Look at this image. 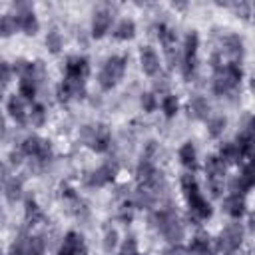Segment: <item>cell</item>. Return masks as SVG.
<instances>
[{
    "label": "cell",
    "instance_id": "1",
    "mask_svg": "<svg viewBox=\"0 0 255 255\" xmlns=\"http://www.w3.org/2000/svg\"><path fill=\"white\" fill-rule=\"evenodd\" d=\"M181 189H183V195H185V201H187V207H189V213L195 221H205L211 217L213 209L209 205V201L203 197V193L199 191V185H197V179L195 175L191 173H183L181 179Z\"/></svg>",
    "mask_w": 255,
    "mask_h": 255
},
{
    "label": "cell",
    "instance_id": "2",
    "mask_svg": "<svg viewBox=\"0 0 255 255\" xmlns=\"http://www.w3.org/2000/svg\"><path fill=\"white\" fill-rule=\"evenodd\" d=\"M149 223H151L171 245L179 243V241L183 239V235H185V227H183V223L179 221L177 211H175L171 205L153 211V213L149 215Z\"/></svg>",
    "mask_w": 255,
    "mask_h": 255
},
{
    "label": "cell",
    "instance_id": "3",
    "mask_svg": "<svg viewBox=\"0 0 255 255\" xmlns=\"http://www.w3.org/2000/svg\"><path fill=\"white\" fill-rule=\"evenodd\" d=\"M243 80V68L239 66V62H229L221 68L215 70L213 82H211V90L215 96H229L233 94Z\"/></svg>",
    "mask_w": 255,
    "mask_h": 255
},
{
    "label": "cell",
    "instance_id": "4",
    "mask_svg": "<svg viewBox=\"0 0 255 255\" xmlns=\"http://www.w3.org/2000/svg\"><path fill=\"white\" fill-rule=\"evenodd\" d=\"M126 68H128V56L124 54H112L106 58L100 74H98V84L102 90H112L118 86V82L124 78L126 74Z\"/></svg>",
    "mask_w": 255,
    "mask_h": 255
},
{
    "label": "cell",
    "instance_id": "5",
    "mask_svg": "<svg viewBox=\"0 0 255 255\" xmlns=\"http://www.w3.org/2000/svg\"><path fill=\"white\" fill-rule=\"evenodd\" d=\"M20 151L26 155V157H34L36 161L40 163H48L52 157H54V149H52V143L40 135H26L20 143Z\"/></svg>",
    "mask_w": 255,
    "mask_h": 255
},
{
    "label": "cell",
    "instance_id": "6",
    "mask_svg": "<svg viewBox=\"0 0 255 255\" xmlns=\"http://www.w3.org/2000/svg\"><path fill=\"white\" fill-rule=\"evenodd\" d=\"M12 18L16 20V26L20 32H24L26 36H36L40 30V22L38 16L34 12V8L26 2H18L12 6Z\"/></svg>",
    "mask_w": 255,
    "mask_h": 255
},
{
    "label": "cell",
    "instance_id": "7",
    "mask_svg": "<svg viewBox=\"0 0 255 255\" xmlns=\"http://www.w3.org/2000/svg\"><path fill=\"white\" fill-rule=\"evenodd\" d=\"M243 225L241 223H231L227 225L221 233H219V239H217V255H233L241 243H243Z\"/></svg>",
    "mask_w": 255,
    "mask_h": 255
},
{
    "label": "cell",
    "instance_id": "8",
    "mask_svg": "<svg viewBox=\"0 0 255 255\" xmlns=\"http://www.w3.org/2000/svg\"><path fill=\"white\" fill-rule=\"evenodd\" d=\"M225 163L217 155H209L205 161V173H207V183L211 189V195L219 197L223 191V179H225Z\"/></svg>",
    "mask_w": 255,
    "mask_h": 255
},
{
    "label": "cell",
    "instance_id": "9",
    "mask_svg": "<svg viewBox=\"0 0 255 255\" xmlns=\"http://www.w3.org/2000/svg\"><path fill=\"white\" fill-rule=\"evenodd\" d=\"M118 175V163L114 161H106L100 167L92 169L88 175H84V183L88 187H104L108 183H112Z\"/></svg>",
    "mask_w": 255,
    "mask_h": 255
},
{
    "label": "cell",
    "instance_id": "10",
    "mask_svg": "<svg viewBox=\"0 0 255 255\" xmlns=\"http://www.w3.org/2000/svg\"><path fill=\"white\" fill-rule=\"evenodd\" d=\"M88 96V90H86V82H80V80H70V78H64L58 88H56V98L58 102L66 104L70 100H84Z\"/></svg>",
    "mask_w": 255,
    "mask_h": 255
},
{
    "label": "cell",
    "instance_id": "11",
    "mask_svg": "<svg viewBox=\"0 0 255 255\" xmlns=\"http://www.w3.org/2000/svg\"><path fill=\"white\" fill-rule=\"evenodd\" d=\"M88 76H90V60H88L86 56L74 54V56H68V58H66V64H64V78L86 82Z\"/></svg>",
    "mask_w": 255,
    "mask_h": 255
},
{
    "label": "cell",
    "instance_id": "12",
    "mask_svg": "<svg viewBox=\"0 0 255 255\" xmlns=\"http://www.w3.org/2000/svg\"><path fill=\"white\" fill-rule=\"evenodd\" d=\"M58 255H88V245L84 235L78 231H68L58 249Z\"/></svg>",
    "mask_w": 255,
    "mask_h": 255
},
{
    "label": "cell",
    "instance_id": "13",
    "mask_svg": "<svg viewBox=\"0 0 255 255\" xmlns=\"http://www.w3.org/2000/svg\"><path fill=\"white\" fill-rule=\"evenodd\" d=\"M112 10L108 6H102V8H96L94 14H92V36L94 38H104L108 34V30L112 28Z\"/></svg>",
    "mask_w": 255,
    "mask_h": 255
},
{
    "label": "cell",
    "instance_id": "14",
    "mask_svg": "<svg viewBox=\"0 0 255 255\" xmlns=\"http://www.w3.org/2000/svg\"><path fill=\"white\" fill-rule=\"evenodd\" d=\"M139 66H141L145 76H157L159 74L161 64H159V56H157L155 48H151V46L139 48Z\"/></svg>",
    "mask_w": 255,
    "mask_h": 255
},
{
    "label": "cell",
    "instance_id": "15",
    "mask_svg": "<svg viewBox=\"0 0 255 255\" xmlns=\"http://www.w3.org/2000/svg\"><path fill=\"white\" fill-rule=\"evenodd\" d=\"M112 145V133H110V128L106 124H98L94 126V135L88 143V147H92L96 153H104L108 151Z\"/></svg>",
    "mask_w": 255,
    "mask_h": 255
},
{
    "label": "cell",
    "instance_id": "16",
    "mask_svg": "<svg viewBox=\"0 0 255 255\" xmlns=\"http://www.w3.org/2000/svg\"><path fill=\"white\" fill-rule=\"evenodd\" d=\"M221 50L233 58V62L241 60L243 54H245V42L239 34H225L221 38Z\"/></svg>",
    "mask_w": 255,
    "mask_h": 255
},
{
    "label": "cell",
    "instance_id": "17",
    "mask_svg": "<svg viewBox=\"0 0 255 255\" xmlns=\"http://www.w3.org/2000/svg\"><path fill=\"white\" fill-rule=\"evenodd\" d=\"M6 112L8 116L16 122V124H26L28 122V110H26V100H22L20 96H10L6 102Z\"/></svg>",
    "mask_w": 255,
    "mask_h": 255
},
{
    "label": "cell",
    "instance_id": "18",
    "mask_svg": "<svg viewBox=\"0 0 255 255\" xmlns=\"http://www.w3.org/2000/svg\"><path fill=\"white\" fill-rule=\"evenodd\" d=\"M209 112H211V106H209L207 98H203V96H193L189 100V104H187V114L193 120L207 122L209 120Z\"/></svg>",
    "mask_w": 255,
    "mask_h": 255
},
{
    "label": "cell",
    "instance_id": "19",
    "mask_svg": "<svg viewBox=\"0 0 255 255\" xmlns=\"http://www.w3.org/2000/svg\"><path fill=\"white\" fill-rule=\"evenodd\" d=\"M223 211L233 217V219H241L247 211V203H245V197L243 195H237V193H229L225 199H223Z\"/></svg>",
    "mask_w": 255,
    "mask_h": 255
},
{
    "label": "cell",
    "instance_id": "20",
    "mask_svg": "<svg viewBox=\"0 0 255 255\" xmlns=\"http://www.w3.org/2000/svg\"><path fill=\"white\" fill-rule=\"evenodd\" d=\"M251 187H253L251 167H249V165H243L241 173H239V175H235V177L231 179L229 189H231V193H237V195H243V197H245V193H247Z\"/></svg>",
    "mask_w": 255,
    "mask_h": 255
},
{
    "label": "cell",
    "instance_id": "21",
    "mask_svg": "<svg viewBox=\"0 0 255 255\" xmlns=\"http://www.w3.org/2000/svg\"><path fill=\"white\" fill-rule=\"evenodd\" d=\"M177 157H179V161H181L183 167H187V169L193 171L197 167V149H195L193 141H183L181 147L177 149Z\"/></svg>",
    "mask_w": 255,
    "mask_h": 255
},
{
    "label": "cell",
    "instance_id": "22",
    "mask_svg": "<svg viewBox=\"0 0 255 255\" xmlns=\"http://www.w3.org/2000/svg\"><path fill=\"white\" fill-rule=\"evenodd\" d=\"M187 253L189 255H217V251L211 247L207 235H195V237H191L189 247H187Z\"/></svg>",
    "mask_w": 255,
    "mask_h": 255
},
{
    "label": "cell",
    "instance_id": "23",
    "mask_svg": "<svg viewBox=\"0 0 255 255\" xmlns=\"http://www.w3.org/2000/svg\"><path fill=\"white\" fill-rule=\"evenodd\" d=\"M217 157L227 165V163H239L243 159V153H241V149L237 147L235 141H225V143L219 145V155Z\"/></svg>",
    "mask_w": 255,
    "mask_h": 255
},
{
    "label": "cell",
    "instance_id": "24",
    "mask_svg": "<svg viewBox=\"0 0 255 255\" xmlns=\"http://www.w3.org/2000/svg\"><path fill=\"white\" fill-rule=\"evenodd\" d=\"M135 22L131 20V18H122L116 26H114V38L116 40H122V42H128V40H131L133 36H135Z\"/></svg>",
    "mask_w": 255,
    "mask_h": 255
},
{
    "label": "cell",
    "instance_id": "25",
    "mask_svg": "<svg viewBox=\"0 0 255 255\" xmlns=\"http://www.w3.org/2000/svg\"><path fill=\"white\" fill-rule=\"evenodd\" d=\"M155 201H157V197L149 191V189H145V187H137L135 191H133V195H131V205L133 207H139V209H151L153 205H155Z\"/></svg>",
    "mask_w": 255,
    "mask_h": 255
},
{
    "label": "cell",
    "instance_id": "26",
    "mask_svg": "<svg viewBox=\"0 0 255 255\" xmlns=\"http://www.w3.org/2000/svg\"><path fill=\"white\" fill-rule=\"evenodd\" d=\"M36 92H38V84L32 76H22L20 82H18V96L26 102H32L36 98Z\"/></svg>",
    "mask_w": 255,
    "mask_h": 255
},
{
    "label": "cell",
    "instance_id": "27",
    "mask_svg": "<svg viewBox=\"0 0 255 255\" xmlns=\"http://www.w3.org/2000/svg\"><path fill=\"white\" fill-rule=\"evenodd\" d=\"M135 175H137V179H139L141 183H145V181H149L151 177H155V175H157V167H155L153 159L141 157L139 163H137V167H135Z\"/></svg>",
    "mask_w": 255,
    "mask_h": 255
},
{
    "label": "cell",
    "instance_id": "28",
    "mask_svg": "<svg viewBox=\"0 0 255 255\" xmlns=\"http://www.w3.org/2000/svg\"><path fill=\"white\" fill-rule=\"evenodd\" d=\"M22 191H24V179L22 177H12L4 185V195L10 203H16L22 197Z\"/></svg>",
    "mask_w": 255,
    "mask_h": 255
},
{
    "label": "cell",
    "instance_id": "29",
    "mask_svg": "<svg viewBox=\"0 0 255 255\" xmlns=\"http://www.w3.org/2000/svg\"><path fill=\"white\" fill-rule=\"evenodd\" d=\"M24 217H26L28 225H34L44 217L42 207L38 205V201L34 197H26V201H24Z\"/></svg>",
    "mask_w": 255,
    "mask_h": 255
},
{
    "label": "cell",
    "instance_id": "30",
    "mask_svg": "<svg viewBox=\"0 0 255 255\" xmlns=\"http://www.w3.org/2000/svg\"><path fill=\"white\" fill-rule=\"evenodd\" d=\"M155 34H157V38H159V42L167 48V46H173L175 44V40H177V34H175V30L169 26V24H165V22H155Z\"/></svg>",
    "mask_w": 255,
    "mask_h": 255
},
{
    "label": "cell",
    "instance_id": "31",
    "mask_svg": "<svg viewBox=\"0 0 255 255\" xmlns=\"http://www.w3.org/2000/svg\"><path fill=\"white\" fill-rule=\"evenodd\" d=\"M161 112H163V116L167 118V120H171V118H175V114L179 112V100H177V96L175 94H171V92H167L163 98H161Z\"/></svg>",
    "mask_w": 255,
    "mask_h": 255
},
{
    "label": "cell",
    "instance_id": "32",
    "mask_svg": "<svg viewBox=\"0 0 255 255\" xmlns=\"http://www.w3.org/2000/svg\"><path fill=\"white\" fill-rule=\"evenodd\" d=\"M225 128H227V118L225 116H211L207 120V135L213 137V139H217L219 135H223Z\"/></svg>",
    "mask_w": 255,
    "mask_h": 255
},
{
    "label": "cell",
    "instance_id": "33",
    "mask_svg": "<svg viewBox=\"0 0 255 255\" xmlns=\"http://www.w3.org/2000/svg\"><path fill=\"white\" fill-rule=\"evenodd\" d=\"M46 237L44 235H28L26 237V251L28 255H44L46 253Z\"/></svg>",
    "mask_w": 255,
    "mask_h": 255
},
{
    "label": "cell",
    "instance_id": "34",
    "mask_svg": "<svg viewBox=\"0 0 255 255\" xmlns=\"http://www.w3.org/2000/svg\"><path fill=\"white\" fill-rule=\"evenodd\" d=\"M46 120H48L46 108H44L42 104H32V108H30V112H28V122H30L34 128H40V126L46 124Z\"/></svg>",
    "mask_w": 255,
    "mask_h": 255
},
{
    "label": "cell",
    "instance_id": "35",
    "mask_svg": "<svg viewBox=\"0 0 255 255\" xmlns=\"http://www.w3.org/2000/svg\"><path fill=\"white\" fill-rule=\"evenodd\" d=\"M44 44H46L48 52H52V54H58V52L62 50V46H64V38H62V34H60L56 28H52V30H48V34H46V38H44Z\"/></svg>",
    "mask_w": 255,
    "mask_h": 255
},
{
    "label": "cell",
    "instance_id": "36",
    "mask_svg": "<svg viewBox=\"0 0 255 255\" xmlns=\"http://www.w3.org/2000/svg\"><path fill=\"white\" fill-rule=\"evenodd\" d=\"M118 243H120V233H118V229L108 227V229L104 231V237H102V247H104V251H106V253L116 251Z\"/></svg>",
    "mask_w": 255,
    "mask_h": 255
},
{
    "label": "cell",
    "instance_id": "37",
    "mask_svg": "<svg viewBox=\"0 0 255 255\" xmlns=\"http://www.w3.org/2000/svg\"><path fill=\"white\" fill-rule=\"evenodd\" d=\"M18 30L12 14H0V38H8Z\"/></svg>",
    "mask_w": 255,
    "mask_h": 255
},
{
    "label": "cell",
    "instance_id": "38",
    "mask_svg": "<svg viewBox=\"0 0 255 255\" xmlns=\"http://www.w3.org/2000/svg\"><path fill=\"white\" fill-rule=\"evenodd\" d=\"M26 237H28V233L22 231V233L12 241V245H10V249H8V255H28V251H26Z\"/></svg>",
    "mask_w": 255,
    "mask_h": 255
},
{
    "label": "cell",
    "instance_id": "39",
    "mask_svg": "<svg viewBox=\"0 0 255 255\" xmlns=\"http://www.w3.org/2000/svg\"><path fill=\"white\" fill-rule=\"evenodd\" d=\"M139 106H141V110H143L145 114L155 112V108H157V98H155V94H153V92H143V94L139 96Z\"/></svg>",
    "mask_w": 255,
    "mask_h": 255
},
{
    "label": "cell",
    "instance_id": "40",
    "mask_svg": "<svg viewBox=\"0 0 255 255\" xmlns=\"http://www.w3.org/2000/svg\"><path fill=\"white\" fill-rule=\"evenodd\" d=\"M12 74H14V72H12V64L6 62V60H0V90L10 84Z\"/></svg>",
    "mask_w": 255,
    "mask_h": 255
},
{
    "label": "cell",
    "instance_id": "41",
    "mask_svg": "<svg viewBox=\"0 0 255 255\" xmlns=\"http://www.w3.org/2000/svg\"><path fill=\"white\" fill-rule=\"evenodd\" d=\"M30 66H32V62H30V60H26V58H16V60L12 62V72H16V74L22 78L24 74H28Z\"/></svg>",
    "mask_w": 255,
    "mask_h": 255
},
{
    "label": "cell",
    "instance_id": "42",
    "mask_svg": "<svg viewBox=\"0 0 255 255\" xmlns=\"http://www.w3.org/2000/svg\"><path fill=\"white\" fill-rule=\"evenodd\" d=\"M135 253H137V239H135V237H128V239L122 243L120 255H135Z\"/></svg>",
    "mask_w": 255,
    "mask_h": 255
},
{
    "label": "cell",
    "instance_id": "43",
    "mask_svg": "<svg viewBox=\"0 0 255 255\" xmlns=\"http://www.w3.org/2000/svg\"><path fill=\"white\" fill-rule=\"evenodd\" d=\"M167 90H169V78L167 76H159L155 82H153V94L155 92H159V94H167Z\"/></svg>",
    "mask_w": 255,
    "mask_h": 255
},
{
    "label": "cell",
    "instance_id": "44",
    "mask_svg": "<svg viewBox=\"0 0 255 255\" xmlns=\"http://www.w3.org/2000/svg\"><path fill=\"white\" fill-rule=\"evenodd\" d=\"M118 217H120V221L126 223V225L131 223V219H133V207H131V205H124V207L120 209V215H118Z\"/></svg>",
    "mask_w": 255,
    "mask_h": 255
},
{
    "label": "cell",
    "instance_id": "45",
    "mask_svg": "<svg viewBox=\"0 0 255 255\" xmlns=\"http://www.w3.org/2000/svg\"><path fill=\"white\" fill-rule=\"evenodd\" d=\"M24 157H26V155H24L20 149H18V151H10V155H8V159H10L12 165H20V163L24 161Z\"/></svg>",
    "mask_w": 255,
    "mask_h": 255
},
{
    "label": "cell",
    "instance_id": "46",
    "mask_svg": "<svg viewBox=\"0 0 255 255\" xmlns=\"http://www.w3.org/2000/svg\"><path fill=\"white\" fill-rule=\"evenodd\" d=\"M161 255H185V249H183L179 243H175V245H171L169 249H165Z\"/></svg>",
    "mask_w": 255,
    "mask_h": 255
},
{
    "label": "cell",
    "instance_id": "47",
    "mask_svg": "<svg viewBox=\"0 0 255 255\" xmlns=\"http://www.w3.org/2000/svg\"><path fill=\"white\" fill-rule=\"evenodd\" d=\"M62 197H64V199H78V193H76L74 187L64 185V187H62Z\"/></svg>",
    "mask_w": 255,
    "mask_h": 255
},
{
    "label": "cell",
    "instance_id": "48",
    "mask_svg": "<svg viewBox=\"0 0 255 255\" xmlns=\"http://www.w3.org/2000/svg\"><path fill=\"white\" fill-rule=\"evenodd\" d=\"M8 179H10L8 177V167H6V163H0V187H4Z\"/></svg>",
    "mask_w": 255,
    "mask_h": 255
},
{
    "label": "cell",
    "instance_id": "49",
    "mask_svg": "<svg viewBox=\"0 0 255 255\" xmlns=\"http://www.w3.org/2000/svg\"><path fill=\"white\" fill-rule=\"evenodd\" d=\"M6 135V122H4V118L0 116V137H4Z\"/></svg>",
    "mask_w": 255,
    "mask_h": 255
},
{
    "label": "cell",
    "instance_id": "50",
    "mask_svg": "<svg viewBox=\"0 0 255 255\" xmlns=\"http://www.w3.org/2000/svg\"><path fill=\"white\" fill-rule=\"evenodd\" d=\"M4 221H6V213L0 209V223H4Z\"/></svg>",
    "mask_w": 255,
    "mask_h": 255
}]
</instances>
